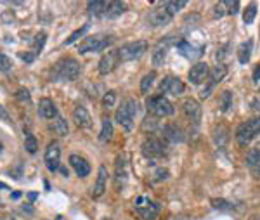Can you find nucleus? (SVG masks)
<instances>
[{"mask_svg": "<svg viewBox=\"0 0 260 220\" xmlns=\"http://www.w3.org/2000/svg\"><path fill=\"white\" fill-rule=\"evenodd\" d=\"M37 196H39V194H37V192H28V199H30V201L37 199Z\"/></svg>", "mask_w": 260, "mask_h": 220, "instance_id": "48", "label": "nucleus"}, {"mask_svg": "<svg viewBox=\"0 0 260 220\" xmlns=\"http://www.w3.org/2000/svg\"><path fill=\"white\" fill-rule=\"evenodd\" d=\"M184 89H186V87H184L182 80L177 78V76H172V75L165 76V78L160 82V87H158L160 92L172 94V96H179V94H182Z\"/></svg>", "mask_w": 260, "mask_h": 220, "instance_id": "11", "label": "nucleus"}, {"mask_svg": "<svg viewBox=\"0 0 260 220\" xmlns=\"http://www.w3.org/2000/svg\"><path fill=\"white\" fill-rule=\"evenodd\" d=\"M43 161H45V167L49 172H56L59 170L61 167V146L59 142L52 141L49 146H47L45 154H43Z\"/></svg>", "mask_w": 260, "mask_h": 220, "instance_id": "10", "label": "nucleus"}, {"mask_svg": "<svg viewBox=\"0 0 260 220\" xmlns=\"http://www.w3.org/2000/svg\"><path fill=\"white\" fill-rule=\"evenodd\" d=\"M163 5H165V9L170 12V14H172V16H175L177 12L180 11V9H184V7H186V5H187V2H186V0H179V2H165V4H163Z\"/></svg>", "mask_w": 260, "mask_h": 220, "instance_id": "36", "label": "nucleus"}, {"mask_svg": "<svg viewBox=\"0 0 260 220\" xmlns=\"http://www.w3.org/2000/svg\"><path fill=\"white\" fill-rule=\"evenodd\" d=\"M142 154H144L148 160H158L169 154V146L163 137H156L151 135L142 142Z\"/></svg>", "mask_w": 260, "mask_h": 220, "instance_id": "5", "label": "nucleus"}, {"mask_svg": "<svg viewBox=\"0 0 260 220\" xmlns=\"http://www.w3.org/2000/svg\"><path fill=\"white\" fill-rule=\"evenodd\" d=\"M182 113L184 116L187 118V120L191 121V123L198 125L201 121V106L198 104V101L194 99H184L182 103Z\"/></svg>", "mask_w": 260, "mask_h": 220, "instance_id": "13", "label": "nucleus"}, {"mask_svg": "<svg viewBox=\"0 0 260 220\" xmlns=\"http://www.w3.org/2000/svg\"><path fill=\"white\" fill-rule=\"evenodd\" d=\"M18 56L21 57L25 63H33V59H35V54L33 52H19Z\"/></svg>", "mask_w": 260, "mask_h": 220, "instance_id": "44", "label": "nucleus"}, {"mask_svg": "<svg viewBox=\"0 0 260 220\" xmlns=\"http://www.w3.org/2000/svg\"><path fill=\"white\" fill-rule=\"evenodd\" d=\"M102 220H111V219H102Z\"/></svg>", "mask_w": 260, "mask_h": 220, "instance_id": "56", "label": "nucleus"}, {"mask_svg": "<svg viewBox=\"0 0 260 220\" xmlns=\"http://www.w3.org/2000/svg\"><path fill=\"white\" fill-rule=\"evenodd\" d=\"M118 63H120L118 50H111V52L104 54V56L101 57V61H99V73H101V75H108V73H111V71L115 70V66Z\"/></svg>", "mask_w": 260, "mask_h": 220, "instance_id": "17", "label": "nucleus"}, {"mask_svg": "<svg viewBox=\"0 0 260 220\" xmlns=\"http://www.w3.org/2000/svg\"><path fill=\"white\" fill-rule=\"evenodd\" d=\"M255 16H257V4L252 2V4L246 7V11L243 12V21H245L246 25H252V23L255 21Z\"/></svg>", "mask_w": 260, "mask_h": 220, "instance_id": "35", "label": "nucleus"}, {"mask_svg": "<svg viewBox=\"0 0 260 220\" xmlns=\"http://www.w3.org/2000/svg\"><path fill=\"white\" fill-rule=\"evenodd\" d=\"M253 151H255L257 154H260V142H259V144L255 146V147H253Z\"/></svg>", "mask_w": 260, "mask_h": 220, "instance_id": "50", "label": "nucleus"}, {"mask_svg": "<svg viewBox=\"0 0 260 220\" xmlns=\"http://www.w3.org/2000/svg\"><path fill=\"white\" fill-rule=\"evenodd\" d=\"M115 42V37L108 35V33H97L94 37H85L78 45V52L87 54V52H99V50L108 49L111 43Z\"/></svg>", "mask_w": 260, "mask_h": 220, "instance_id": "3", "label": "nucleus"}, {"mask_svg": "<svg viewBox=\"0 0 260 220\" xmlns=\"http://www.w3.org/2000/svg\"><path fill=\"white\" fill-rule=\"evenodd\" d=\"M246 167L257 179H260V154H257L253 149L248 151V154H246Z\"/></svg>", "mask_w": 260, "mask_h": 220, "instance_id": "23", "label": "nucleus"}, {"mask_svg": "<svg viewBox=\"0 0 260 220\" xmlns=\"http://www.w3.org/2000/svg\"><path fill=\"white\" fill-rule=\"evenodd\" d=\"M134 208L142 217V220H155L160 213V205L149 199L148 196H141V198L135 199Z\"/></svg>", "mask_w": 260, "mask_h": 220, "instance_id": "8", "label": "nucleus"}, {"mask_svg": "<svg viewBox=\"0 0 260 220\" xmlns=\"http://www.w3.org/2000/svg\"><path fill=\"white\" fill-rule=\"evenodd\" d=\"M222 4H224V7L227 9V14H238V11H239V2L238 0H225V2H222Z\"/></svg>", "mask_w": 260, "mask_h": 220, "instance_id": "39", "label": "nucleus"}, {"mask_svg": "<svg viewBox=\"0 0 260 220\" xmlns=\"http://www.w3.org/2000/svg\"><path fill=\"white\" fill-rule=\"evenodd\" d=\"M73 121L78 128H90L92 127V118L90 113L87 111V108L77 106L73 110Z\"/></svg>", "mask_w": 260, "mask_h": 220, "instance_id": "19", "label": "nucleus"}, {"mask_svg": "<svg viewBox=\"0 0 260 220\" xmlns=\"http://www.w3.org/2000/svg\"><path fill=\"white\" fill-rule=\"evenodd\" d=\"M19 196H21V192H18V191H16V192H12V199H18Z\"/></svg>", "mask_w": 260, "mask_h": 220, "instance_id": "51", "label": "nucleus"}, {"mask_svg": "<svg viewBox=\"0 0 260 220\" xmlns=\"http://www.w3.org/2000/svg\"><path fill=\"white\" fill-rule=\"evenodd\" d=\"M59 170H61V174H63L64 177H68V168L66 167H59Z\"/></svg>", "mask_w": 260, "mask_h": 220, "instance_id": "49", "label": "nucleus"}, {"mask_svg": "<svg viewBox=\"0 0 260 220\" xmlns=\"http://www.w3.org/2000/svg\"><path fill=\"white\" fill-rule=\"evenodd\" d=\"M88 30H90V25H88V23H87V25H84V26H82V28L75 30V32L70 35V38H66V42H64V45H71V43H73V42H77L78 38H82V37H84L85 33L88 32Z\"/></svg>", "mask_w": 260, "mask_h": 220, "instance_id": "32", "label": "nucleus"}, {"mask_svg": "<svg viewBox=\"0 0 260 220\" xmlns=\"http://www.w3.org/2000/svg\"><path fill=\"white\" fill-rule=\"evenodd\" d=\"M253 82H255V83H259V82H260V63L257 64L255 71H253Z\"/></svg>", "mask_w": 260, "mask_h": 220, "instance_id": "47", "label": "nucleus"}, {"mask_svg": "<svg viewBox=\"0 0 260 220\" xmlns=\"http://www.w3.org/2000/svg\"><path fill=\"white\" fill-rule=\"evenodd\" d=\"M70 165H71V168L75 170V174H77L80 179L87 177V175L90 174V165H88V161L85 160V158L78 156V154H71Z\"/></svg>", "mask_w": 260, "mask_h": 220, "instance_id": "18", "label": "nucleus"}, {"mask_svg": "<svg viewBox=\"0 0 260 220\" xmlns=\"http://www.w3.org/2000/svg\"><path fill=\"white\" fill-rule=\"evenodd\" d=\"M11 174L14 175V179H21V175H23V165L19 163V165H18V168H14V170H11Z\"/></svg>", "mask_w": 260, "mask_h": 220, "instance_id": "46", "label": "nucleus"}, {"mask_svg": "<svg viewBox=\"0 0 260 220\" xmlns=\"http://www.w3.org/2000/svg\"><path fill=\"white\" fill-rule=\"evenodd\" d=\"M175 47L184 57H187V59H198V57H201L203 56V52H205V45L194 47V45H191L189 42H186V40L177 42Z\"/></svg>", "mask_w": 260, "mask_h": 220, "instance_id": "16", "label": "nucleus"}, {"mask_svg": "<svg viewBox=\"0 0 260 220\" xmlns=\"http://www.w3.org/2000/svg\"><path fill=\"white\" fill-rule=\"evenodd\" d=\"M214 14H215V18H222V16L225 14V11H224V4H215V7H214Z\"/></svg>", "mask_w": 260, "mask_h": 220, "instance_id": "45", "label": "nucleus"}, {"mask_svg": "<svg viewBox=\"0 0 260 220\" xmlns=\"http://www.w3.org/2000/svg\"><path fill=\"white\" fill-rule=\"evenodd\" d=\"M252 47H253V42L252 40H246L243 42L241 45L238 47V59L241 64H246L250 61V56H252Z\"/></svg>", "mask_w": 260, "mask_h": 220, "instance_id": "27", "label": "nucleus"}, {"mask_svg": "<svg viewBox=\"0 0 260 220\" xmlns=\"http://www.w3.org/2000/svg\"><path fill=\"white\" fill-rule=\"evenodd\" d=\"M0 114H2V116H4V118H7V114H5L4 111H2V106H0Z\"/></svg>", "mask_w": 260, "mask_h": 220, "instance_id": "52", "label": "nucleus"}, {"mask_svg": "<svg viewBox=\"0 0 260 220\" xmlns=\"http://www.w3.org/2000/svg\"><path fill=\"white\" fill-rule=\"evenodd\" d=\"M139 113V104L135 99H125L122 103V106L116 110V121L125 128L127 132H130L134 128V120Z\"/></svg>", "mask_w": 260, "mask_h": 220, "instance_id": "2", "label": "nucleus"}, {"mask_svg": "<svg viewBox=\"0 0 260 220\" xmlns=\"http://www.w3.org/2000/svg\"><path fill=\"white\" fill-rule=\"evenodd\" d=\"M25 149L28 151L30 154H35L37 149H39V141H37V137L33 134H26L25 135Z\"/></svg>", "mask_w": 260, "mask_h": 220, "instance_id": "31", "label": "nucleus"}, {"mask_svg": "<svg viewBox=\"0 0 260 220\" xmlns=\"http://www.w3.org/2000/svg\"><path fill=\"white\" fill-rule=\"evenodd\" d=\"M155 78H156V73H155V71H149L148 75H146L144 78L141 80V94H148L149 92V89H151Z\"/></svg>", "mask_w": 260, "mask_h": 220, "instance_id": "34", "label": "nucleus"}, {"mask_svg": "<svg viewBox=\"0 0 260 220\" xmlns=\"http://www.w3.org/2000/svg\"><path fill=\"white\" fill-rule=\"evenodd\" d=\"M214 139H215V144L218 146V147H225V144H227V141H229V132H227V128L225 127H215V130H214Z\"/></svg>", "mask_w": 260, "mask_h": 220, "instance_id": "28", "label": "nucleus"}, {"mask_svg": "<svg viewBox=\"0 0 260 220\" xmlns=\"http://www.w3.org/2000/svg\"><path fill=\"white\" fill-rule=\"evenodd\" d=\"M169 175H170V172L167 170V168L160 167L158 170L155 172V175H153V182H162V181H167V179H169Z\"/></svg>", "mask_w": 260, "mask_h": 220, "instance_id": "40", "label": "nucleus"}, {"mask_svg": "<svg viewBox=\"0 0 260 220\" xmlns=\"http://www.w3.org/2000/svg\"><path fill=\"white\" fill-rule=\"evenodd\" d=\"M253 220H260V215H257V217H253Z\"/></svg>", "mask_w": 260, "mask_h": 220, "instance_id": "54", "label": "nucleus"}, {"mask_svg": "<svg viewBox=\"0 0 260 220\" xmlns=\"http://www.w3.org/2000/svg\"><path fill=\"white\" fill-rule=\"evenodd\" d=\"M146 110H148V114L155 118H165V116H172L175 113V108L170 103L167 97L163 96H153L146 101Z\"/></svg>", "mask_w": 260, "mask_h": 220, "instance_id": "4", "label": "nucleus"}, {"mask_svg": "<svg viewBox=\"0 0 260 220\" xmlns=\"http://www.w3.org/2000/svg\"><path fill=\"white\" fill-rule=\"evenodd\" d=\"M0 153H2V144H0Z\"/></svg>", "mask_w": 260, "mask_h": 220, "instance_id": "55", "label": "nucleus"}, {"mask_svg": "<svg viewBox=\"0 0 260 220\" xmlns=\"http://www.w3.org/2000/svg\"><path fill=\"white\" fill-rule=\"evenodd\" d=\"M82 66L75 57H63L50 70V80L54 82H73L80 76Z\"/></svg>", "mask_w": 260, "mask_h": 220, "instance_id": "1", "label": "nucleus"}, {"mask_svg": "<svg viewBox=\"0 0 260 220\" xmlns=\"http://www.w3.org/2000/svg\"><path fill=\"white\" fill-rule=\"evenodd\" d=\"M127 11V5L123 2H109V7H108V12H106L104 18L108 19H113V18H118L120 14Z\"/></svg>", "mask_w": 260, "mask_h": 220, "instance_id": "29", "label": "nucleus"}, {"mask_svg": "<svg viewBox=\"0 0 260 220\" xmlns=\"http://www.w3.org/2000/svg\"><path fill=\"white\" fill-rule=\"evenodd\" d=\"M45 40H47V35L43 32H40L39 35H35V38L32 40V43H33V54H40L42 52V49H43V45H45Z\"/></svg>", "mask_w": 260, "mask_h": 220, "instance_id": "33", "label": "nucleus"}, {"mask_svg": "<svg viewBox=\"0 0 260 220\" xmlns=\"http://www.w3.org/2000/svg\"><path fill=\"white\" fill-rule=\"evenodd\" d=\"M149 43L146 40H137V42H130L125 43L118 49V59L120 63H127V61H134L142 57L148 52Z\"/></svg>", "mask_w": 260, "mask_h": 220, "instance_id": "6", "label": "nucleus"}, {"mask_svg": "<svg viewBox=\"0 0 260 220\" xmlns=\"http://www.w3.org/2000/svg\"><path fill=\"white\" fill-rule=\"evenodd\" d=\"M257 135H260V116L252 118V120L245 121L236 128V141H238L239 146H246Z\"/></svg>", "mask_w": 260, "mask_h": 220, "instance_id": "7", "label": "nucleus"}, {"mask_svg": "<svg viewBox=\"0 0 260 220\" xmlns=\"http://www.w3.org/2000/svg\"><path fill=\"white\" fill-rule=\"evenodd\" d=\"M116 103V92L115 90H108V92L104 94V97H102V108H106V110H109V108H113Z\"/></svg>", "mask_w": 260, "mask_h": 220, "instance_id": "38", "label": "nucleus"}, {"mask_svg": "<svg viewBox=\"0 0 260 220\" xmlns=\"http://www.w3.org/2000/svg\"><path fill=\"white\" fill-rule=\"evenodd\" d=\"M208 75H210V68H208V64L207 63H196L189 70L187 78H189V82L193 83V85H201V83L208 80Z\"/></svg>", "mask_w": 260, "mask_h": 220, "instance_id": "12", "label": "nucleus"}, {"mask_svg": "<svg viewBox=\"0 0 260 220\" xmlns=\"http://www.w3.org/2000/svg\"><path fill=\"white\" fill-rule=\"evenodd\" d=\"M106 181H108V168L104 165L99 167V172H97V181L94 184V189H92V196L94 198H101L106 191Z\"/></svg>", "mask_w": 260, "mask_h": 220, "instance_id": "21", "label": "nucleus"}, {"mask_svg": "<svg viewBox=\"0 0 260 220\" xmlns=\"http://www.w3.org/2000/svg\"><path fill=\"white\" fill-rule=\"evenodd\" d=\"M125 179H127L125 160H123V156H118V160H116V182L120 184V181H125Z\"/></svg>", "mask_w": 260, "mask_h": 220, "instance_id": "37", "label": "nucleus"}, {"mask_svg": "<svg viewBox=\"0 0 260 220\" xmlns=\"http://www.w3.org/2000/svg\"><path fill=\"white\" fill-rule=\"evenodd\" d=\"M163 139L170 142H182L184 141V132L180 127H177L175 123H167L162 130Z\"/></svg>", "mask_w": 260, "mask_h": 220, "instance_id": "22", "label": "nucleus"}, {"mask_svg": "<svg viewBox=\"0 0 260 220\" xmlns=\"http://www.w3.org/2000/svg\"><path fill=\"white\" fill-rule=\"evenodd\" d=\"M0 189H9V187L5 184H2V182H0Z\"/></svg>", "mask_w": 260, "mask_h": 220, "instance_id": "53", "label": "nucleus"}, {"mask_svg": "<svg viewBox=\"0 0 260 220\" xmlns=\"http://www.w3.org/2000/svg\"><path fill=\"white\" fill-rule=\"evenodd\" d=\"M218 108H220L222 113H227L232 108V92L231 90H224L218 97Z\"/></svg>", "mask_w": 260, "mask_h": 220, "instance_id": "30", "label": "nucleus"}, {"mask_svg": "<svg viewBox=\"0 0 260 220\" xmlns=\"http://www.w3.org/2000/svg\"><path fill=\"white\" fill-rule=\"evenodd\" d=\"M16 99H18L19 103H26V104L32 103V97H30V92L26 89H19L18 92H16Z\"/></svg>", "mask_w": 260, "mask_h": 220, "instance_id": "42", "label": "nucleus"}, {"mask_svg": "<svg viewBox=\"0 0 260 220\" xmlns=\"http://www.w3.org/2000/svg\"><path fill=\"white\" fill-rule=\"evenodd\" d=\"M212 205H214L215 208H220V210H232L234 208L231 203L224 201V199H212Z\"/></svg>", "mask_w": 260, "mask_h": 220, "instance_id": "43", "label": "nucleus"}, {"mask_svg": "<svg viewBox=\"0 0 260 220\" xmlns=\"http://www.w3.org/2000/svg\"><path fill=\"white\" fill-rule=\"evenodd\" d=\"M50 128H52L54 134L59 135V137H66V135L70 134V127H68L66 120H64V118H61L59 114H57V116L52 120V123H50Z\"/></svg>", "mask_w": 260, "mask_h": 220, "instance_id": "25", "label": "nucleus"}, {"mask_svg": "<svg viewBox=\"0 0 260 220\" xmlns=\"http://www.w3.org/2000/svg\"><path fill=\"white\" fill-rule=\"evenodd\" d=\"M39 114L42 118H45V120H54V118L57 116V108H56V104L52 103V99H49V97L40 99Z\"/></svg>", "mask_w": 260, "mask_h": 220, "instance_id": "20", "label": "nucleus"}, {"mask_svg": "<svg viewBox=\"0 0 260 220\" xmlns=\"http://www.w3.org/2000/svg\"><path fill=\"white\" fill-rule=\"evenodd\" d=\"M172 18L173 16L167 11L165 5H162V7L153 9V11L149 12L148 21H149V25L151 26H165V25H169V23L172 21Z\"/></svg>", "mask_w": 260, "mask_h": 220, "instance_id": "15", "label": "nucleus"}, {"mask_svg": "<svg viewBox=\"0 0 260 220\" xmlns=\"http://www.w3.org/2000/svg\"><path fill=\"white\" fill-rule=\"evenodd\" d=\"M12 68V61L9 56L0 52V71H9Z\"/></svg>", "mask_w": 260, "mask_h": 220, "instance_id": "41", "label": "nucleus"}, {"mask_svg": "<svg viewBox=\"0 0 260 220\" xmlns=\"http://www.w3.org/2000/svg\"><path fill=\"white\" fill-rule=\"evenodd\" d=\"M108 7H109V2H106V0H94V2H88L87 4V9L90 14L102 16V18H104L106 12H108Z\"/></svg>", "mask_w": 260, "mask_h": 220, "instance_id": "24", "label": "nucleus"}, {"mask_svg": "<svg viewBox=\"0 0 260 220\" xmlns=\"http://www.w3.org/2000/svg\"><path fill=\"white\" fill-rule=\"evenodd\" d=\"M113 137V123L109 120V116L102 118V125H101V132H99V141L101 142H109Z\"/></svg>", "mask_w": 260, "mask_h": 220, "instance_id": "26", "label": "nucleus"}, {"mask_svg": "<svg viewBox=\"0 0 260 220\" xmlns=\"http://www.w3.org/2000/svg\"><path fill=\"white\" fill-rule=\"evenodd\" d=\"M173 43L177 42H173V38H170V37L169 38H163L162 42H158V45L155 47V52H153V64H155V66H162V64L165 63L170 45H173Z\"/></svg>", "mask_w": 260, "mask_h": 220, "instance_id": "14", "label": "nucleus"}, {"mask_svg": "<svg viewBox=\"0 0 260 220\" xmlns=\"http://www.w3.org/2000/svg\"><path fill=\"white\" fill-rule=\"evenodd\" d=\"M225 75H227V68H225L224 64H218V66H215L214 70H210V75H208L207 85H205V89L201 90V99H207V97L212 94V90L215 89V85H217V83H220L222 80H224Z\"/></svg>", "mask_w": 260, "mask_h": 220, "instance_id": "9", "label": "nucleus"}]
</instances>
